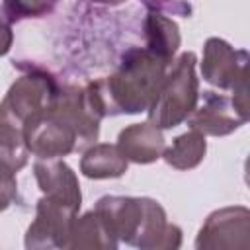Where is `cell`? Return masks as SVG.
Masks as SVG:
<instances>
[{
    "label": "cell",
    "mask_w": 250,
    "mask_h": 250,
    "mask_svg": "<svg viewBox=\"0 0 250 250\" xmlns=\"http://www.w3.org/2000/svg\"><path fill=\"white\" fill-rule=\"evenodd\" d=\"M119 242L141 250H176L182 229L166 221L164 207L150 197L104 195L94 207Z\"/></svg>",
    "instance_id": "obj_1"
},
{
    "label": "cell",
    "mask_w": 250,
    "mask_h": 250,
    "mask_svg": "<svg viewBox=\"0 0 250 250\" xmlns=\"http://www.w3.org/2000/svg\"><path fill=\"white\" fill-rule=\"evenodd\" d=\"M168 64V61L146 47L127 51L113 74L92 82L104 113L133 115L146 111L164 80Z\"/></svg>",
    "instance_id": "obj_2"
},
{
    "label": "cell",
    "mask_w": 250,
    "mask_h": 250,
    "mask_svg": "<svg viewBox=\"0 0 250 250\" xmlns=\"http://www.w3.org/2000/svg\"><path fill=\"white\" fill-rule=\"evenodd\" d=\"M59 84L45 70L29 68L6 92L0 102V156L12 162L29 156L25 145L27 121L43 111L55 98Z\"/></svg>",
    "instance_id": "obj_3"
},
{
    "label": "cell",
    "mask_w": 250,
    "mask_h": 250,
    "mask_svg": "<svg viewBox=\"0 0 250 250\" xmlns=\"http://www.w3.org/2000/svg\"><path fill=\"white\" fill-rule=\"evenodd\" d=\"M197 59L191 51L182 53L174 66L166 70L164 80L148 105V121L158 129H174L197 107L199 80L195 76Z\"/></svg>",
    "instance_id": "obj_4"
},
{
    "label": "cell",
    "mask_w": 250,
    "mask_h": 250,
    "mask_svg": "<svg viewBox=\"0 0 250 250\" xmlns=\"http://www.w3.org/2000/svg\"><path fill=\"white\" fill-rule=\"evenodd\" d=\"M80 209L43 195L35 205V219L25 232V248L29 250H51L66 248L70 227Z\"/></svg>",
    "instance_id": "obj_5"
},
{
    "label": "cell",
    "mask_w": 250,
    "mask_h": 250,
    "mask_svg": "<svg viewBox=\"0 0 250 250\" xmlns=\"http://www.w3.org/2000/svg\"><path fill=\"white\" fill-rule=\"evenodd\" d=\"M250 242V209L230 205L207 215L195 236L197 250H232L248 248Z\"/></svg>",
    "instance_id": "obj_6"
},
{
    "label": "cell",
    "mask_w": 250,
    "mask_h": 250,
    "mask_svg": "<svg viewBox=\"0 0 250 250\" xmlns=\"http://www.w3.org/2000/svg\"><path fill=\"white\" fill-rule=\"evenodd\" d=\"M248 53L234 49L221 37H209L199 62L205 82L219 90H232L248 78Z\"/></svg>",
    "instance_id": "obj_7"
},
{
    "label": "cell",
    "mask_w": 250,
    "mask_h": 250,
    "mask_svg": "<svg viewBox=\"0 0 250 250\" xmlns=\"http://www.w3.org/2000/svg\"><path fill=\"white\" fill-rule=\"evenodd\" d=\"M186 121L189 129L203 135L225 137L240 129L248 121V115L242 113L230 98L215 92H203V104L195 107Z\"/></svg>",
    "instance_id": "obj_8"
},
{
    "label": "cell",
    "mask_w": 250,
    "mask_h": 250,
    "mask_svg": "<svg viewBox=\"0 0 250 250\" xmlns=\"http://www.w3.org/2000/svg\"><path fill=\"white\" fill-rule=\"evenodd\" d=\"M33 174L43 195L64 201L76 209L82 205V191L74 170L61 158H37Z\"/></svg>",
    "instance_id": "obj_9"
},
{
    "label": "cell",
    "mask_w": 250,
    "mask_h": 250,
    "mask_svg": "<svg viewBox=\"0 0 250 250\" xmlns=\"http://www.w3.org/2000/svg\"><path fill=\"white\" fill-rule=\"evenodd\" d=\"M117 146L127 162L150 164L162 158L166 141L162 137V129H158L150 121H145L121 129L117 137Z\"/></svg>",
    "instance_id": "obj_10"
},
{
    "label": "cell",
    "mask_w": 250,
    "mask_h": 250,
    "mask_svg": "<svg viewBox=\"0 0 250 250\" xmlns=\"http://www.w3.org/2000/svg\"><path fill=\"white\" fill-rule=\"evenodd\" d=\"M119 240L107 227L105 219L96 211L76 215L70 227L68 246L66 248H90V250H115Z\"/></svg>",
    "instance_id": "obj_11"
},
{
    "label": "cell",
    "mask_w": 250,
    "mask_h": 250,
    "mask_svg": "<svg viewBox=\"0 0 250 250\" xmlns=\"http://www.w3.org/2000/svg\"><path fill=\"white\" fill-rule=\"evenodd\" d=\"M127 166L129 162L121 154L119 146L109 143L88 146L80 158V172L90 180L121 178L127 172Z\"/></svg>",
    "instance_id": "obj_12"
},
{
    "label": "cell",
    "mask_w": 250,
    "mask_h": 250,
    "mask_svg": "<svg viewBox=\"0 0 250 250\" xmlns=\"http://www.w3.org/2000/svg\"><path fill=\"white\" fill-rule=\"evenodd\" d=\"M145 37H146V49L168 62H172L182 43L178 23L166 18L164 14H156V12H148V16L145 18Z\"/></svg>",
    "instance_id": "obj_13"
},
{
    "label": "cell",
    "mask_w": 250,
    "mask_h": 250,
    "mask_svg": "<svg viewBox=\"0 0 250 250\" xmlns=\"http://www.w3.org/2000/svg\"><path fill=\"white\" fill-rule=\"evenodd\" d=\"M205 152H207L205 135L195 129H189L178 135L172 141V145L164 148L162 158L166 160L168 166L176 170H191L201 164V160L205 158Z\"/></svg>",
    "instance_id": "obj_14"
},
{
    "label": "cell",
    "mask_w": 250,
    "mask_h": 250,
    "mask_svg": "<svg viewBox=\"0 0 250 250\" xmlns=\"http://www.w3.org/2000/svg\"><path fill=\"white\" fill-rule=\"evenodd\" d=\"M55 2L57 0H2L10 23L23 18H41L53 10Z\"/></svg>",
    "instance_id": "obj_15"
},
{
    "label": "cell",
    "mask_w": 250,
    "mask_h": 250,
    "mask_svg": "<svg viewBox=\"0 0 250 250\" xmlns=\"http://www.w3.org/2000/svg\"><path fill=\"white\" fill-rule=\"evenodd\" d=\"M18 195L16 172L0 160V211L8 209Z\"/></svg>",
    "instance_id": "obj_16"
},
{
    "label": "cell",
    "mask_w": 250,
    "mask_h": 250,
    "mask_svg": "<svg viewBox=\"0 0 250 250\" xmlns=\"http://www.w3.org/2000/svg\"><path fill=\"white\" fill-rule=\"evenodd\" d=\"M150 12L156 14H172V16H182V18H189L191 16V6L186 4L184 0H143Z\"/></svg>",
    "instance_id": "obj_17"
},
{
    "label": "cell",
    "mask_w": 250,
    "mask_h": 250,
    "mask_svg": "<svg viewBox=\"0 0 250 250\" xmlns=\"http://www.w3.org/2000/svg\"><path fill=\"white\" fill-rule=\"evenodd\" d=\"M14 43V33H12V25L8 21V18H4L0 14V57L8 55V51L12 49Z\"/></svg>",
    "instance_id": "obj_18"
},
{
    "label": "cell",
    "mask_w": 250,
    "mask_h": 250,
    "mask_svg": "<svg viewBox=\"0 0 250 250\" xmlns=\"http://www.w3.org/2000/svg\"><path fill=\"white\" fill-rule=\"evenodd\" d=\"M92 2H98V4H107V6H117V4H123L125 0H92Z\"/></svg>",
    "instance_id": "obj_19"
}]
</instances>
